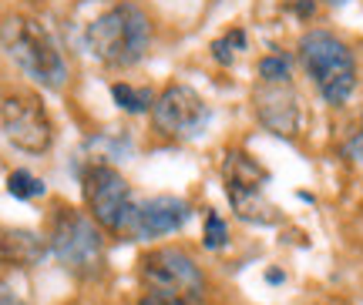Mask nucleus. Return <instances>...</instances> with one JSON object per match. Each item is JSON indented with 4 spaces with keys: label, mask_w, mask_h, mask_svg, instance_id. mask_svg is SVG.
Here are the masks:
<instances>
[{
    "label": "nucleus",
    "mask_w": 363,
    "mask_h": 305,
    "mask_svg": "<svg viewBox=\"0 0 363 305\" xmlns=\"http://www.w3.org/2000/svg\"><path fill=\"white\" fill-rule=\"evenodd\" d=\"M152 17L138 0H115L108 4L88 27L84 47L104 67H135L152 47Z\"/></svg>",
    "instance_id": "f257e3e1"
},
{
    "label": "nucleus",
    "mask_w": 363,
    "mask_h": 305,
    "mask_svg": "<svg viewBox=\"0 0 363 305\" xmlns=\"http://www.w3.org/2000/svg\"><path fill=\"white\" fill-rule=\"evenodd\" d=\"M0 44H4V51L11 54V61L27 77H34L40 88H48V91L65 88V81H67L65 54H61V47L54 44L48 27L40 24L38 17L11 13L4 21V27H0Z\"/></svg>",
    "instance_id": "f03ea898"
},
{
    "label": "nucleus",
    "mask_w": 363,
    "mask_h": 305,
    "mask_svg": "<svg viewBox=\"0 0 363 305\" xmlns=\"http://www.w3.org/2000/svg\"><path fill=\"white\" fill-rule=\"evenodd\" d=\"M142 289L138 305H202L206 275L182 248H155L142 258Z\"/></svg>",
    "instance_id": "7ed1b4c3"
},
{
    "label": "nucleus",
    "mask_w": 363,
    "mask_h": 305,
    "mask_svg": "<svg viewBox=\"0 0 363 305\" xmlns=\"http://www.w3.org/2000/svg\"><path fill=\"white\" fill-rule=\"evenodd\" d=\"M299 64L326 104L340 108L350 101L353 88H357V57L337 34L306 30L299 40Z\"/></svg>",
    "instance_id": "20e7f679"
},
{
    "label": "nucleus",
    "mask_w": 363,
    "mask_h": 305,
    "mask_svg": "<svg viewBox=\"0 0 363 305\" xmlns=\"http://www.w3.org/2000/svg\"><path fill=\"white\" fill-rule=\"evenodd\" d=\"M48 248L71 275H81V279H91L104 268L101 225L91 221L84 212H74V208H61L54 215Z\"/></svg>",
    "instance_id": "39448f33"
},
{
    "label": "nucleus",
    "mask_w": 363,
    "mask_h": 305,
    "mask_svg": "<svg viewBox=\"0 0 363 305\" xmlns=\"http://www.w3.org/2000/svg\"><path fill=\"white\" fill-rule=\"evenodd\" d=\"M222 185L233 212L249 225H276L279 208L266 198L269 171L249 151H229L222 161Z\"/></svg>",
    "instance_id": "423d86ee"
},
{
    "label": "nucleus",
    "mask_w": 363,
    "mask_h": 305,
    "mask_svg": "<svg viewBox=\"0 0 363 305\" xmlns=\"http://www.w3.org/2000/svg\"><path fill=\"white\" fill-rule=\"evenodd\" d=\"M81 191H84V205H88L91 218L101 229H125V218L131 212V188L118 168L101 165V161L84 165L81 168Z\"/></svg>",
    "instance_id": "0eeeda50"
},
{
    "label": "nucleus",
    "mask_w": 363,
    "mask_h": 305,
    "mask_svg": "<svg viewBox=\"0 0 363 305\" xmlns=\"http://www.w3.org/2000/svg\"><path fill=\"white\" fill-rule=\"evenodd\" d=\"M0 127L11 138L13 148L27 154H44L54 141V125L48 117V108L30 91H13L0 101Z\"/></svg>",
    "instance_id": "6e6552de"
},
{
    "label": "nucleus",
    "mask_w": 363,
    "mask_h": 305,
    "mask_svg": "<svg viewBox=\"0 0 363 305\" xmlns=\"http://www.w3.org/2000/svg\"><path fill=\"white\" fill-rule=\"evenodd\" d=\"M208 117H212V111H208L206 98L189 84H169L155 98V108H152L155 131H162L165 138L175 141L199 138L208 127Z\"/></svg>",
    "instance_id": "1a4fd4ad"
},
{
    "label": "nucleus",
    "mask_w": 363,
    "mask_h": 305,
    "mask_svg": "<svg viewBox=\"0 0 363 305\" xmlns=\"http://www.w3.org/2000/svg\"><path fill=\"white\" fill-rule=\"evenodd\" d=\"M192 218V205L185 198H175V195H152V198H142L138 205H131L128 218H125V229L131 238L138 242H148V238H162V235H172V231H182Z\"/></svg>",
    "instance_id": "9d476101"
},
{
    "label": "nucleus",
    "mask_w": 363,
    "mask_h": 305,
    "mask_svg": "<svg viewBox=\"0 0 363 305\" xmlns=\"http://www.w3.org/2000/svg\"><path fill=\"white\" fill-rule=\"evenodd\" d=\"M252 101H256V115H259L266 131L279 134V138H296L299 134L303 111H299V98L293 91V81L289 84H259Z\"/></svg>",
    "instance_id": "9b49d317"
},
{
    "label": "nucleus",
    "mask_w": 363,
    "mask_h": 305,
    "mask_svg": "<svg viewBox=\"0 0 363 305\" xmlns=\"http://www.w3.org/2000/svg\"><path fill=\"white\" fill-rule=\"evenodd\" d=\"M44 255H48V242L40 238L38 231L11 229V225L0 229V265L30 268V265H38Z\"/></svg>",
    "instance_id": "f8f14e48"
},
{
    "label": "nucleus",
    "mask_w": 363,
    "mask_h": 305,
    "mask_svg": "<svg viewBox=\"0 0 363 305\" xmlns=\"http://www.w3.org/2000/svg\"><path fill=\"white\" fill-rule=\"evenodd\" d=\"M111 98L121 111L128 115H145L155 108V91L152 88H131V84H111Z\"/></svg>",
    "instance_id": "ddd939ff"
},
{
    "label": "nucleus",
    "mask_w": 363,
    "mask_h": 305,
    "mask_svg": "<svg viewBox=\"0 0 363 305\" xmlns=\"http://www.w3.org/2000/svg\"><path fill=\"white\" fill-rule=\"evenodd\" d=\"M239 51H246V30H242V27H233V30H225L222 38L212 40V57H216L222 67L235 64V54Z\"/></svg>",
    "instance_id": "4468645a"
},
{
    "label": "nucleus",
    "mask_w": 363,
    "mask_h": 305,
    "mask_svg": "<svg viewBox=\"0 0 363 305\" xmlns=\"http://www.w3.org/2000/svg\"><path fill=\"white\" fill-rule=\"evenodd\" d=\"M293 77V64L286 54H266L259 61V81L262 84H289Z\"/></svg>",
    "instance_id": "2eb2a0df"
},
{
    "label": "nucleus",
    "mask_w": 363,
    "mask_h": 305,
    "mask_svg": "<svg viewBox=\"0 0 363 305\" xmlns=\"http://www.w3.org/2000/svg\"><path fill=\"white\" fill-rule=\"evenodd\" d=\"M7 191H11L13 198H21V202H30V198H40L44 195V181L38 175H30V171H11V178H7Z\"/></svg>",
    "instance_id": "dca6fc26"
},
{
    "label": "nucleus",
    "mask_w": 363,
    "mask_h": 305,
    "mask_svg": "<svg viewBox=\"0 0 363 305\" xmlns=\"http://www.w3.org/2000/svg\"><path fill=\"white\" fill-rule=\"evenodd\" d=\"M225 242H229V229H225V221L219 218V212H212V208H208L206 229H202V245L216 252V248H225Z\"/></svg>",
    "instance_id": "f3484780"
},
{
    "label": "nucleus",
    "mask_w": 363,
    "mask_h": 305,
    "mask_svg": "<svg viewBox=\"0 0 363 305\" xmlns=\"http://www.w3.org/2000/svg\"><path fill=\"white\" fill-rule=\"evenodd\" d=\"M347 154H350L353 161H360V165H363V125H360V131L347 141Z\"/></svg>",
    "instance_id": "a211bd4d"
},
{
    "label": "nucleus",
    "mask_w": 363,
    "mask_h": 305,
    "mask_svg": "<svg viewBox=\"0 0 363 305\" xmlns=\"http://www.w3.org/2000/svg\"><path fill=\"white\" fill-rule=\"evenodd\" d=\"M0 305H27V302H24V299H17L7 285H0Z\"/></svg>",
    "instance_id": "6ab92c4d"
},
{
    "label": "nucleus",
    "mask_w": 363,
    "mask_h": 305,
    "mask_svg": "<svg viewBox=\"0 0 363 305\" xmlns=\"http://www.w3.org/2000/svg\"><path fill=\"white\" fill-rule=\"evenodd\" d=\"M266 279H269V282H283V272H279V268H272V272L266 275Z\"/></svg>",
    "instance_id": "aec40b11"
},
{
    "label": "nucleus",
    "mask_w": 363,
    "mask_h": 305,
    "mask_svg": "<svg viewBox=\"0 0 363 305\" xmlns=\"http://www.w3.org/2000/svg\"><path fill=\"white\" fill-rule=\"evenodd\" d=\"M326 4H330V7H343L347 0H326Z\"/></svg>",
    "instance_id": "412c9836"
}]
</instances>
